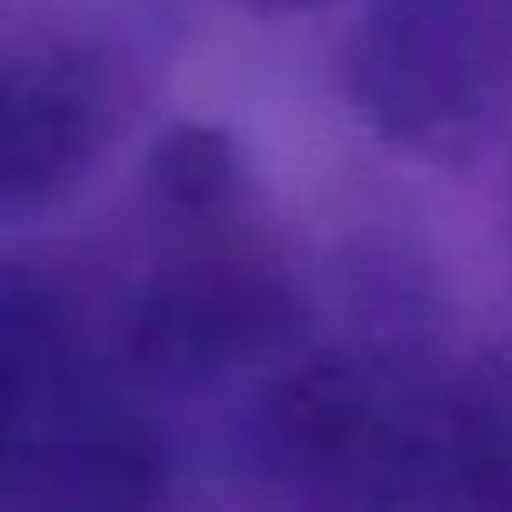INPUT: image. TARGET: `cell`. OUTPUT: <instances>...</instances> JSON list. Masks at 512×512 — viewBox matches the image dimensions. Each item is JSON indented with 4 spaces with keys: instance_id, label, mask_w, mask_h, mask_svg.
Segmentation results:
<instances>
[{
    "instance_id": "1",
    "label": "cell",
    "mask_w": 512,
    "mask_h": 512,
    "mask_svg": "<svg viewBox=\"0 0 512 512\" xmlns=\"http://www.w3.org/2000/svg\"><path fill=\"white\" fill-rule=\"evenodd\" d=\"M126 231L121 282L91 322L136 392H206L302 352L312 307L231 126H161L136 166Z\"/></svg>"
},
{
    "instance_id": "2",
    "label": "cell",
    "mask_w": 512,
    "mask_h": 512,
    "mask_svg": "<svg viewBox=\"0 0 512 512\" xmlns=\"http://www.w3.org/2000/svg\"><path fill=\"white\" fill-rule=\"evenodd\" d=\"M236 457L302 507L457 502V362L402 332L292 352L256 377Z\"/></svg>"
},
{
    "instance_id": "3",
    "label": "cell",
    "mask_w": 512,
    "mask_h": 512,
    "mask_svg": "<svg viewBox=\"0 0 512 512\" xmlns=\"http://www.w3.org/2000/svg\"><path fill=\"white\" fill-rule=\"evenodd\" d=\"M0 432L11 492L81 507L161 497L171 457L81 287L51 262H11L0 287Z\"/></svg>"
},
{
    "instance_id": "4",
    "label": "cell",
    "mask_w": 512,
    "mask_h": 512,
    "mask_svg": "<svg viewBox=\"0 0 512 512\" xmlns=\"http://www.w3.org/2000/svg\"><path fill=\"white\" fill-rule=\"evenodd\" d=\"M332 91L352 131L402 166L482 161L512 136V0H362Z\"/></svg>"
},
{
    "instance_id": "5",
    "label": "cell",
    "mask_w": 512,
    "mask_h": 512,
    "mask_svg": "<svg viewBox=\"0 0 512 512\" xmlns=\"http://www.w3.org/2000/svg\"><path fill=\"white\" fill-rule=\"evenodd\" d=\"M141 111V71L76 16L11 21L0 56V216L21 221L71 206L126 146Z\"/></svg>"
},
{
    "instance_id": "6",
    "label": "cell",
    "mask_w": 512,
    "mask_h": 512,
    "mask_svg": "<svg viewBox=\"0 0 512 512\" xmlns=\"http://www.w3.org/2000/svg\"><path fill=\"white\" fill-rule=\"evenodd\" d=\"M457 502L512 507V347L457 357Z\"/></svg>"
},
{
    "instance_id": "7",
    "label": "cell",
    "mask_w": 512,
    "mask_h": 512,
    "mask_svg": "<svg viewBox=\"0 0 512 512\" xmlns=\"http://www.w3.org/2000/svg\"><path fill=\"white\" fill-rule=\"evenodd\" d=\"M226 11L256 21V26H292V21H312L327 11H342L352 0H221Z\"/></svg>"
},
{
    "instance_id": "8",
    "label": "cell",
    "mask_w": 512,
    "mask_h": 512,
    "mask_svg": "<svg viewBox=\"0 0 512 512\" xmlns=\"http://www.w3.org/2000/svg\"><path fill=\"white\" fill-rule=\"evenodd\" d=\"M507 221H512V186H507Z\"/></svg>"
}]
</instances>
